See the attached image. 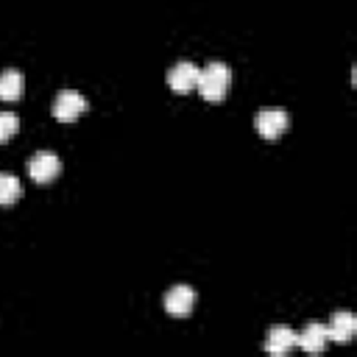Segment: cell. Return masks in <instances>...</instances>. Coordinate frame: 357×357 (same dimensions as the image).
Wrapping results in <instances>:
<instances>
[{"instance_id":"obj_1","label":"cell","mask_w":357,"mask_h":357,"mask_svg":"<svg viewBox=\"0 0 357 357\" xmlns=\"http://www.w3.org/2000/svg\"><path fill=\"white\" fill-rule=\"evenodd\" d=\"M231 84V70L223 61H209L204 70H198V84L195 89L201 92V98L206 100H223V95L229 92Z\"/></svg>"},{"instance_id":"obj_2","label":"cell","mask_w":357,"mask_h":357,"mask_svg":"<svg viewBox=\"0 0 357 357\" xmlns=\"http://www.w3.org/2000/svg\"><path fill=\"white\" fill-rule=\"evenodd\" d=\"M287 123H290V117H287V112L282 106H265L254 117V126H257L259 137H265V139H279L284 134Z\"/></svg>"},{"instance_id":"obj_3","label":"cell","mask_w":357,"mask_h":357,"mask_svg":"<svg viewBox=\"0 0 357 357\" xmlns=\"http://www.w3.org/2000/svg\"><path fill=\"white\" fill-rule=\"evenodd\" d=\"M81 112H86V98L75 89H61L53 100V117L61 123H73L81 117Z\"/></svg>"},{"instance_id":"obj_4","label":"cell","mask_w":357,"mask_h":357,"mask_svg":"<svg viewBox=\"0 0 357 357\" xmlns=\"http://www.w3.org/2000/svg\"><path fill=\"white\" fill-rule=\"evenodd\" d=\"M59 170H61V162H59V156H56L53 151H36V153L28 159V173H31V178L39 181V184L53 181V178L59 176Z\"/></svg>"},{"instance_id":"obj_5","label":"cell","mask_w":357,"mask_h":357,"mask_svg":"<svg viewBox=\"0 0 357 357\" xmlns=\"http://www.w3.org/2000/svg\"><path fill=\"white\" fill-rule=\"evenodd\" d=\"M192 304H195V290L190 284H173L165 293V310L173 318H187L190 310H192Z\"/></svg>"},{"instance_id":"obj_6","label":"cell","mask_w":357,"mask_h":357,"mask_svg":"<svg viewBox=\"0 0 357 357\" xmlns=\"http://www.w3.org/2000/svg\"><path fill=\"white\" fill-rule=\"evenodd\" d=\"M167 84H170V89L173 92H178V95H187V92H192L195 89V84H198V67L192 64V61H176L170 70H167Z\"/></svg>"},{"instance_id":"obj_7","label":"cell","mask_w":357,"mask_h":357,"mask_svg":"<svg viewBox=\"0 0 357 357\" xmlns=\"http://www.w3.org/2000/svg\"><path fill=\"white\" fill-rule=\"evenodd\" d=\"M354 332H357V318H354L351 312H346V310L332 312V318H329V324H326V337H329V340H335V343H349V340L354 337Z\"/></svg>"},{"instance_id":"obj_8","label":"cell","mask_w":357,"mask_h":357,"mask_svg":"<svg viewBox=\"0 0 357 357\" xmlns=\"http://www.w3.org/2000/svg\"><path fill=\"white\" fill-rule=\"evenodd\" d=\"M326 340H329V337H326V326L318 324V321H312V324H307L301 332H296V346H301L307 354L324 351Z\"/></svg>"},{"instance_id":"obj_9","label":"cell","mask_w":357,"mask_h":357,"mask_svg":"<svg viewBox=\"0 0 357 357\" xmlns=\"http://www.w3.org/2000/svg\"><path fill=\"white\" fill-rule=\"evenodd\" d=\"M296 346V332L290 326H271L265 337V351L268 354H287Z\"/></svg>"},{"instance_id":"obj_10","label":"cell","mask_w":357,"mask_h":357,"mask_svg":"<svg viewBox=\"0 0 357 357\" xmlns=\"http://www.w3.org/2000/svg\"><path fill=\"white\" fill-rule=\"evenodd\" d=\"M22 73L20 70H3L0 73V100H17L22 95Z\"/></svg>"},{"instance_id":"obj_11","label":"cell","mask_w":357,"mask_h":357,"mask_svg":"<svg viewBox=\"0 0 357 357\" xmlns=\"http://www.w3.org/2000/svg\"><path fill=\"white\" fill-rule=\"evenodd\" d=\"M22 195V184L14 173H0V204L8 206Z\"/></svg>"},{"instance_id":"obj_12","label":"cell","mask_w":357,"mask_h":357,"mask_svg":"<svg viewBox=\"0 0 357 357\" xmlns=\"http://www.w3.org/2000/svg\"><path fill=\"white\" fill-rule=\"evenodd\" d=\"M20 128V117L11 112H0V142H8Z\"/></svg>"}]
</instances>
